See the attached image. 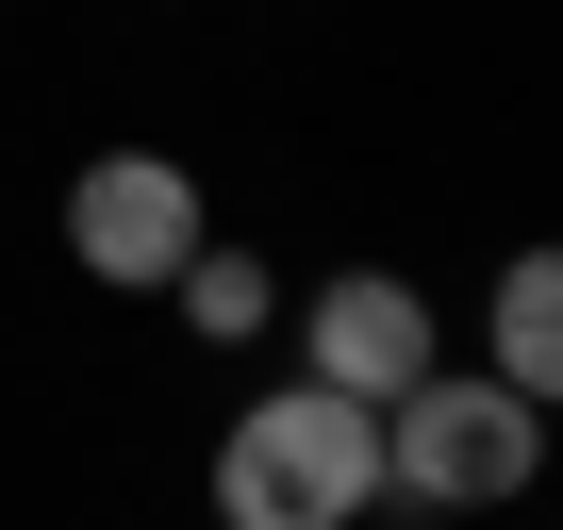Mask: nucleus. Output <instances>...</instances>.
<instances>
[{"mask_svg":"<svg viewBox=\"0 0 563 530\" xmlns=\"http://www.w3.org/2000/svg\"><path fill=\"white\" fill-rule=\"evenodd\" d=\"M299 365H316L332 398H365V415H382V398H415V382L448 365V316L398 283V265H332V283L299 299Z\"/></svg>","mask_w":563,"mask_h":530,"instance_id":"4","label":"nucleus"},{"mask_svg":"<svg viewBox=\"0 0 563 530\" xmlns=\"http://www.w3.org/2000/svg\"><path fill=\"white\" fill-rule=\"evenodd\" d=\"M199 249H216V232H199V183H183L166 150H100V166L67 183V265H84V283H117V299H166Z\"/></svg>","mask_w":563,"mask_h":530,"instance_id":"3","label":"nucleus"},{"mask_svg":"<svg viewBox=\"0 0 563 530\" xmlns=\"http://www.w3.org/2000/svg\"><path fill=\"white\" fill-rule=\"evenodd\" d=\"M547 481V415L481 365H431L415 398H382V497H415V514H514Z\"/></svg>","mask_w":563,"mask_h":530,"instance_id":"2","label":"nucleus"},{"mask_svg":"<svg viewBox=\"0 0 563 530\" xmlns=\"http://www.w3.org/2000/svg\"><path fill=\"white\" fill-rule=\"evenodd\" d=\"M481 365H497L530 415H563V249H514V265H497V299H481Z\"/></svg>","mask_w":563,"mask_h":530,"instance_id":"5","label":"nucleus"},{"mask_svg":"<svg viewBox=\"0 0 563 530\" xmlns=\"http://www.w3.org/2000/svg\"><path fill=\"white\" fill-rule=\"evenodd\" d=\"M166 299H183V332H216V349H249V332L282 316V283H265V265H249V249H199V265H183V283H166Z\"/></svg>","mask_w":563,"mask_h":530,"instance_id":"6","label":"nucleus"},{"mask_svg":"<svg viewBox=\"0 0 563 530\" xmlns=\"http://www.w3.org/2000/svg\"><path fill=\"white\" fill-rule=\"evenodd\" d=\"M382 514V415L332 382H282L216 431V530H365Z\"/></svg>","mask_w":563,"mask_h":530,"instance_id":"1","label":"nucleus"}]
</instances>
